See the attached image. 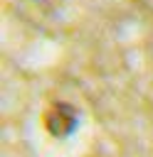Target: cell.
<instances>
[{
  "label": "cell",
  "instance_id": "cell-1",
  "mask_svg": "<svg viewBox=\"0 0 153 157\" xmlns=\"http://www.w3.org/2000/svg\"><path fill=\"white\" fill-rule=\"evenodd\" d=\"M74 125H76V110L72 105H67V103H59L47 113V130L54 137L69 135L74 130Z\"/></svg>",
  "mask_w": 153,
  "mask_h": 157
}]
</instances>
